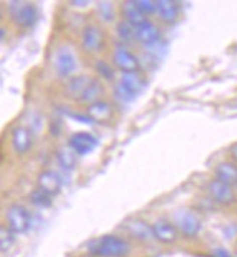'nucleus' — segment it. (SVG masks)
Here are the masks:
<instances>
[{
	"mask_svg": "<svg viewBox=\"0 0 237 257\" xmlns=\"http://www.w3.org/2000/svg\"><path fill=\"white\" fill-rule=\"evenodd\" d=\"M208 194L211 195V198L218 202V204H223V205H228V204H233L236 201V194H234V189L231 185L221 182L218 179H213L210 184H208Z\"/></svg>",
	"mask_w": 237,
	"mask_h": 257,
	"instance_id": "6",
	"label": "nucleus"
},
{
	"mask_svg": "<svg viewBox=\"0 0 237 257\" xmlns=\"http://www.w3.org/2000/svg\"><path fill=\"white\" fill-rule=\"evenodd\" d=\"M67 116H70L71 118H74L75 121H80V123H83V124H93V123H94V120L88 116V114H78V113H68V111H67Z\"/></svg>",
	"mask_w": 237,
	"mask_h": 257,
	"instance_id": "30",
	"label": "nucleus"
},
{
	"mask_svg": "<svg viewBox=\"0 0 237 257\" xmlns=\"http://www.w3.org/2000/svg\"><path fill=\"white\" fill-rule=\"evenodd\" d=\"M8 12L13 22L21 28H32L38 21V11L31 2L12 0L8 3Z\"/></svg>",
	"mask_w": 237,
	"mask_h": 257,
	"instance_id": "2",
	"label": "nucleus"
},
{
	"mask_svg": "<svg viewBox=\"0 0 237 257\" xmlns=\"http://www.w3.org/2000/svg\"><path fill=\"white\" fill-rule=\"evenodd\" d=\"M123 15H125V21L129 22L133 28H136V26L142 25L145 21H148L146 16L139 11L136 0H126L123 3Z\"/></svg>",
	"mask_w": 237,
	"mask_h": 257,
	"instance_id": "17",
	"label": "nucleus"
},
{
	"mask_svg": "<svg viewBox=\"0 0 237 257\" xmlns=\"http://www.w3.org/2000/svg\"><path fill=\"white\" fill-rule=\"evenodd\" d=\"M78 67V61L71 48L61 47L54 57V68L59 78H68L75 72Z\"/></svg>",
	"mask_w": 237,
	"mask_h": 257,
	"instance_id": "3",
	"label": "nucleus"
},
{
	"mask_svg": "<svg viewBox=\"0 0 237 257\" xmlns=\"http://www.w3.org/2000/svg\"><path fill=\"white\" fill-rule=\"evenodd\" d=\"M177 225L181 230V233L187 237H195L200 233L201 228V222L197 218V215H194L190 211H181L177 214Z\"/></svg>",
	"mask_w": 237,
	"mask_h": 257,
	"instance_id": "9",
	"label": "nucleus"
},
{
	"mask_svg": "<svg viewBox=\"0 0 237 257\" xmlns=\"http://www.w3.org/2000/svg\"><path fill=\"white\" fill-rule=\"evenodd\" d=\"M215 179L228 185H237V166L231 162H221L215 166Z\"/></svg>",
	"mask_w": 237,
	"mask_h": 257,
	"instance_id": "18",
	"label": "nucleus"
},
{
	"mask_svg": "<svg viewBox=\"0 0 237 257\" xmlns=\"http://www.w3.org/2000/svg\"><path fill=\"white\" fill-rule=\"evenodd\" d=\"M34 145V138L31 130L25 126H18L12 130V148L19 155H25L31 151Z\"/></svg>",
	"mask_w": 237,
	"mask_h": 257,
	"instance_id": "8",
	"label": "nucleus"
},
{
	"mask_svg": "<svg viewBox=\"0 0 237 257\" xmlns=\"http://www.w3.org/2000/svg\"><path fill=\"white\" fill-rule=\"evenodd\" d=\"M113 62L122 72H138L139 61L126 48H117L113 54Z\"/></svg>",
	"mask_w": 237,
	"mask_h": 257,
	"instance_id": "10",
	"label": "nucleus"
},
{
	"mask_svg": "<svg viewBox=\"0 0 237 257\" xmlns=\"http://www.w3.org/2000/svg\"><path fill=\"white\" fill-rule=\"evenodd\" d=\"M91 81L93 78H90L88 75H75L67 84V93L72 100H81L83 94L85 93Z\"/></svg>",
	"mask_w": 237,
	"mask_h": 257,
	"instance_id": "14",
	"label": "nucleus"
},
{
	"mask_svg": "<svg viewBox=\"0 0 237 257\" xmlns=\"http://www.w3.org/2000/svg\"><path fill=\"white\" fill-rule=\"evenodd\" d=\"M159 39V31L151 21H145L142 25L135 28V41L143 45H154Z\"/></svg>",
	"mask_w": 237,
	"mask_h": 257,
	"instance_id": "12",
	"label": "nucleus"
},
{
	"mask_svg": "<svg viewBox=\"0 0 237 257\" xmlns=\"http://www.w3.org/2000/svg\"><path fill=\"white\" fill-rule=\"evenodd\" d=\"M113 93H114V95H116V98H117L118 101H122V103H131V101H133L136 98V94L129 91L120 81L114 85Z\"/></svg>",
	"mask_w": 237,
	"mask_h": 257,
	"instance_id": "27",
	"label": "nucleus"
},
{
	"mask_svg": "<svg viewBox=\"0 0 237 257\" xmlns=\"http://www.w3.org/2000/svg\"><path fill=\"white\" fill-rule=\"evenodd\" d=\"M230 152H231V156L234 158V161L237 162V143H234V145L230 148Z\"/></svg>",
	"mask_w": 237,
	"mask_h": 257,
	"instance_id": "33",
	"label": "nucleus"
},
{
	"mask_svg": "<svg viewBox=\"0 0 237 257\" xmlns=\"http://www.w3.org/2000/svg\"><path fill=\"white\" fill-rule=\"evenodd\" d=\"M2 39H5V29L2 28Z\"/></svg>",
	"mask_w": 237,
	"mask_h": 257,
	"instance_id": "34",
	"label": "nucleus"
},
{
	"mask_svg": "<svg viewBox=\"0 0 237 257\" xmlns=\"http://www.w3.org/2000/svg\"><path fill=\"white\" fill-rule=\"evenodd\" d=\"M152 230H154V237L158 241H161V243L169 244V243H174V241L177 240V230H175V227H174L172 224H169V222L156 221L154 225H152Z\"/></svg>",
	"mask_w": 237,
	"mask_h": 257,
	"instance_id": "13",
	"label": "nucleus"
},
{
	"mask_svg": "<svg viewBox=\"0 0 237 257\" xmlns=\"http://www.w3.org/2000/svg\"><path fill=\"white\" fill-rule=\"evenodd\" d=\"M116 31H117L118 38H120L123 42H132V41H135V28H133L129 22L120 21L117 24Z\"/></svg>",
	"mask_w": 237,
	"mask_h": 257,
	"instance_id": "24",
	"label": "nucleus"
},
{
	"mask_svg": "<svg viewBox=\"0 0 237 257\" xmlns=\"http://www.w3.org/2000/svg\"><path fill=\"white\" fill-rule=\"evenodd\" d=\"M120 82L133 94H138L143 88L142 77L138 72H123L120 77Z\"/></svg>",
	"mask_w": 237,
	"mask_h": 257,
	"instance_id": "22",
	"label": "nucleus"
},
{
	"mask_svg": "<svg viewBox=\"0 0 237 257\" xmlns=\"http://www.w3.org/2000/svg\"><path fill=\"white\" fill-rule=\"evenodd\" d=\"M72 6H75V8H85L87 5H90V2L88 0H72V2H70Z\"/></svg>",
	"mask_w": 237,
	"mask_h": 257,
	"instance_id": "31",
	"label": "nucleus"
},
{
	"mask_svg": "<svg viewBox=\"0 0 237 257\" xmlns=\"http://www.w3.org/2000/svg\"><path fill=\"white\" fill-rule=\"evenodd\" d=\"M128 227V231L131 233L132 237L138 238V240H142V241H148V240H152L154 237V230H152V225H149L148 222L142 221V220H133L126 224Z\"/></svg>",
	"mask_w": 237,
	"mask_h": 257,
	"instance_id": "16",
	"label": "nucleus"
},
{
	"mask_svg": "<svg viewBox=\"0 0 237 257\" xmlns=\"http://www.w3.org/2000/svg\"><path fill=\"white\" fill-rule=\"evenodd\" d=\"M88 116L91 117L94 121H106L110 117L113 116V108L111 105L108 104L107 101H97L93 104L88 105V110H87Z\"/></svg>",
	"mask_w": 237,
	"mask_h": 257,
	"instance_id": "19",
	"label": "nucleus"
},
{
	"mask_svg": "<svg viewBox=\"0 0 237 257\" xmlns=\"http://www.w3.org/2000/svg\"><path fill=\"white\" fill-rule=\"evenodd\" d=\"M31 202L39 208H49L52 205V197H49L42 189L38 188L31 194Z\"/></svg>",
	"mask_w": 237,
	"mask_h": 257,
	"instance_id": "23",
	"label": "nucleus"
},
{
	"mask_svg": "<svg viewBox=\"0 0 237 257\" xmlns=\"http://www.w3.org/2000/svg\"><path fill=\"white\" fill-rule=\"evenodd\" d=\"M103 94H104V87H103V84L98 81V80H94L93 78V81L90 82V85H88V88L85 90V93L83 94V97H81V103H90V104H93V103H97V101H100V98L103 97Z\"/></svg>",
	"mask_w": 237,
	"mask_h": 257,
	"instance_id": "20",
	"label": "nucleus"
},
{
	"mask_svg": "<svg viewBox=\"0 0 237 257\" xmlns=\"http://www.w3.org/2000/svg\"><path fill=\"white\" fill-rule=\"evenodd\" d=\"M81 44L87 52H98L103 45V34L95 25H87L81 35Z\"/></svg>",
	"mask_w": 237,
	"mask_h": 257,
	"instance_id": "11",
	"label": "nucleus"
},
{
	"mask_svg": "<svg viewBox=\"0 0 237 257\" xmlns=\"http://www.w3.org/2000/svg\"><path fill=\"white\" fill-rule=\"evenodd\" d=\"M15 233L8 227H2L0 230V247H2V253H6L8 250H11L15 244Z\"/></svg>",
	"mask_w": 237,
	"mask_h": 257,
	"instance_id": "26",
	"label": "nucleus"
},
{
	"mask_svg": "<svg viewBox=\"0 0 237 257\" xmlns=\"http://www.w3.org/2000/svg\"><path fill=\"white\" fill-rule=\"evenodd\" d=\"M38 188L42 189L49 197H55L61 192L62 188V179L55 171H44L38 176Z\"/></svg>",
	"mask_w": 237,
	"mask_h": 257,
	"instance_id": "7",
	"label": "nucleus"
},
{
	"mask_svg": "<svg viewBox=\"0 0 237 257\" xmlns=\"http://www.w3.org/2000/svg\"><path fill=\"white\" fill-rule=\"evenodd\" d=\"M129 243L116 235H104L90 247V253L100 257H125L129 254Z\"/></svg>",
	"mask_w": 237,
	"mask_h": 257,
	"instance_id": "1",
	"label": "nucleus"
},
{
	"mask_svg": "<svg viewBox=\"0 0 237 257\" xmlns=\"http://www.w3.org/2000/svg\"><path fill=\"white\" fill-rule=\"evenodd\" d=\"M97 13L101 21L110 22L114 19V6L111 2H98L97 3Z\"/></svg>",
	"mask_w": 237,
	"mask_h": 257,
	"instance_id": "25",
	"label": "nucleus"
},
{
	"mask_svg": "<svg viewBox=\"0 0 237 257\" xmlns=\"http://www.w3.org/2000/svg\"><path fill=\"white\" fill-rule=\"evenodd\" d=\"M57 161L64 169H74L77 165V153L72 151L70 146L59 148L57 151Z\"/></svg>",
	"mask_w": 237,
	"mask_h": 257,
	"instance_id": "21",
	"label": "nucleus"
},
{
	"mask_svg": "<svg viewBox=\"0 0 237 257\" xmlns=\"http://www.w3.org/2000/svg\"><path fill=\"white\" fill-rule=\"evenodd\" d=\"M156 13L159 16V19L165 24H172L175 22L178 18V5L172 0H158L156 2Z\"/></svg>",
	"mask_w": 237,
	"mask_h": 257,
	"instance_id": "15",
	"label": "nucleus"
},
{
	"mask_svg": "<svg viewBox=\"0 0 237 257\" xmlns=\"http://www.w3.org/2000/svg\"><path fill=\"white\" fill-rule=\"evenodd\" d=\"M97 145H98L97 138L93 136L91 133H87V132L74 133L68 139V146L80 156H85V155L93 152L97 148Z\"/></svg>",
	"mask_w": 237,
	"mask_h": 257,
	"instance_id": "5",
	"label": "nucleus"
},
{
	"mask_svg": "<svg viewBox=\"0 0 237 257\" xmlns=\"http://www.w3.org/2000/svg\"><path fill=\"white\" fill-rule=\"evenodd\" d=\"M136 5L139 8V11L146 16V15H154L156 13V2L154 0H136Z\"/></svg>",
	"mask_w": 237,
	"mask_h": 257,
	"instance_id": "29",
	"label": "nucleus"
},
{
	"mask_svg": "<svg viewBox=\"0 0 237 257\" xmlns=\"http://www.w3.org/2000/svg\"><path fill=\"white\" fill-rule=\"evenodd\" d=\"M215 256L217 257H231L228 251H225L224 248H217L215 250Z\"/></svg>",
	"mask_w": 237,
	"mask_h": 257,
	"instance_id": "32",
	"label": "nucleus"
},
{
	"mask_svg": "<svg viewBox=\"0 0 237 257\" xmlns=\"http://www.w3.org/2000/svg\"><path fill=\"white\" fill-rule=\"evenodd\" d=\"M8 228H11L15 234H24L31 227V214L21 204H13L6 212Z\"/></svg>",
	"mask_w": 237,
	"mask_h": 257,
	"instance_id": "4",
	"label": "nucleus"
},
{
	"mask_svg": "<svg viewBox=\"0 0 237 257\" xmlns=\"http://www.w3.org/2000/svg\"><path fill=\"white\" fill-rule=\"evenodd\" d=\"M95 71H97V74L101 78H104L107 81H111L114 78V71H113V68L108 65V62L103 61V59H98L95 62Z\"/></svg>",
	"mask_w": 237,
	"mask_h": 257,
	"instance_id": "28",
	"label": "nucleus"
}]
</instances>
